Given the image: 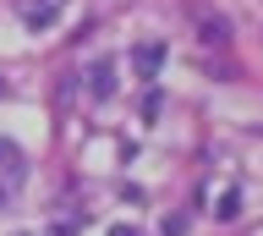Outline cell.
Returning a JSON list of instances; mask_svg holds the SVG:
<instances>
[{
	"label": "cell",
	"mask_w": 263,
	"mask_h": 236,
	"mask_svg": "<svg viewBox=\"0 0 263 236\" xmlns=\"http://www.w3.org/2000/svg\"><path fill=\"white\" fill-rule=\"evenodd\" d=\"M197 39H203L209 50H225V44H230V22H225V17H209V11H203V17H197Z\"/></svg>",
	"instance_id": "cell-1"
},
{
	"label": "cell",
	"mask_w": 263,
	"mask_h": 236,
	"mask_svg": "<svg viewBox=\"0 0 263 236\" xmlns=\"http://www.w3.org/2000/svg\"><path fill=\"white\" fill-rule=\"evenodd\" d=\"M132 66L143 71V77H148V71H159V66H164V44H159V39L137 44V50H132Z\"/></svg>",
	"instance_id": "cell-2"
},
{
	"label": "cell",
	"mask_w": 263,
	"mask_h": 236,
	"mask_svg": "<svg viewBox=\"0 0 263 236\" xmlns=\"http://www.w3.org/2000/svg\"><path fill=\"white\" fill-rule=\"evenodd\" d=\"M61 6H66V0H39V6L22 11V22H28V28H49V22L61 17Z\"/></svg>",
	"instance_id": "cell-3"
},
{
	"label": "cell",
	"mask_w": 263,
	"mask_h": 236,
	"mask_svg": "<svg viewBox=\"0 0 263 236\" xmlns=\"http://www.w3.org/2000/svg\"><path fill=\"white\" fill-rule=\"evenodd\" d=\"M0 170H6V181H22V170H28L22 149H16V143H6V137H0Z\"/></svg>",
	"instance_id": "cell-4"
},
{
	"label": "cell",
	"mask_w": 263,
	"mask_h": 236,
	"mask_svg": "<svg viewBox=\"0 0 263 236\" xmlns=\"http://www.w3.org/2000/svg\"><path fill=\"white\" fill-rule=\"evenodd\" d=\"M93 94H99V99H110V94H115V66H110V61H99V66H93Z\"/></svg>",
	"instance_id": "cell-5"
},
{
	"label": "cell",
	"mask_w": 263,
	"mask_h": 236,
	"mask_svg": "<svg viewBox=\"0 0 263 236\" xmlns=\"http://www.w3.org/2000/svg\"><path fill=\"white\" fill-rule=\"evenodd\" d=\"M236 209H241V192H225L219 198V220H236Z\"/></svg>",
	"instance_id": "cell-6"
},
{
	"label": "cell",
	"mask_w": 263,
	"mask_h": 236,
	"mask_svg": "<svg viewBox=\"0 0 263 236\" xmlns=\"http://www.w3.org/2000/svg\"><path fill=\"white\" fill-rule=\"evenodd\" d=\"M164 236H186V214H164Z\"/></svg>",
	"instance_id": "cell-7"
},
{
	"label": "cell",
	"mask_w": 263,
	"mask_h": 236,
	"mask_svg": "<svg viewBox=\"0 0 263 236\" xmlns=\"http://www.w3.org/2000/svg\"><path fill=\"white\" fill-rule=\"evenodd\" d=\"M110 236H137V231H132V225H115V231H110Z\"/></svg>",
	"instance_id": "cell-8"
},
{
	"label": "cell",
	"mask_w": 263,
	"mask_h": 236,
	"mask_svg": "<svg viewBox=\"0 0 263 236\" xmlns=\"http://www.w3.org/2000/svg\"><path fill=\"white\" fill-rule=\"evenodd\" d=\"M6 94H11V88H6V83H0V99H6Z\"/></svg>",
	"instance_id": "cell-9"
}]
</instances>
